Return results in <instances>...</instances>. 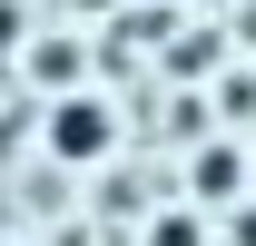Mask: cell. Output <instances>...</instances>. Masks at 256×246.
<instances>
[{"instance_id":"3","label":"cell","mask_w":256,"mask_h":246,"mask_svg":"<svg viewBox=\"0 0 256 246\" xmlns=\"http://www.w3.org/2000/svg\"><path fill=\"white\" fill-rule=\"evenodd\" d=\"M148 246H197V216H168V226H148Z\"/></svg>"},{"instance_id":"2","label":"cell","mask_w":256,"mask_h":246,"mask_svg":"<svg viewBox=\"0 0 256 246\" xmlns=\"http://www.w3.org/2000/svg\"><path fill=\"white\" fill-rule=\"evenodd\" d=\"M236 178H246V158H226V148H217V158H197V187H207V197H226Z\"/></svg>"},{"instance_id":"1","label":"cell","mask_w":256,"mask_h":246,"mask_svg":"<svg viewBox=\"0 0 256 246\" xmlns=\"http://www.w3.org/2000/svg\"><path fill=\"white\" fill-rule=\"evenodd\" d=\"M50 148H60L69 168H79V158H98V148H108V108H98V98H69L60 118H50Z\"/></svg>"}]
</instances>
